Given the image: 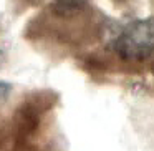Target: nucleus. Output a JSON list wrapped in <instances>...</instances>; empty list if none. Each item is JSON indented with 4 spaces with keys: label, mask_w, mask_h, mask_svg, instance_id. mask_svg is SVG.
I'll use <instances>...</instances> for the list:
<instances>
[{
    "label": "nucleus",
    "mask_w": 154,
    "mask_h": 151,
    "mask_svg": "<svg viewBox=\"0 0 154 151\" xmlns=\"http://www.w3.org/2000/svg\"><path fill=\"white\" fill-rule=\"evenodd\" d=\"M0 58H2V52H0Z\"/></svg>",
    "instance_id": "obj_3"
},
{
    "label": "nucleus",
    "mask_w": 154,
    "mask_h": 151,
    "mask_svg": "<svg viewBox=\"0 0 154 151\" xmlns=\"http://www.w3.org/2000/svg\"><path fill=\"white\" fill-rule=\"evenodd\" d=\"M8 91H10V85H8V83H4V81H0V100L7 96Z\"/></svg>",
    "instance_id": "obj_2"
},
{
    "label": "nucleus",
    "mask_w": 154,
    "mask_h": 151,
    "mask_svg": "<svg viewBox=\"0 0 154 151\" xmlns=\"http://www.w3.org/2000/svg\"><path fill=\"white\" fill-rule=\"evenodd\" d=\"M116 52L126 60H146L154 55V17L129 24L116 38Z\"/></svg>",
    "instance_id": "obj_1"
}]
</instances>
